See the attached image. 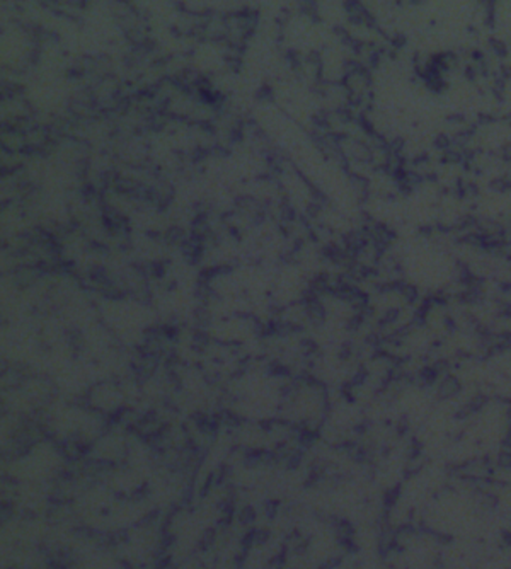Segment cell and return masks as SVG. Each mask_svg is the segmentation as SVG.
<instances>
[{
  "instance_id": "1",
  "label": "cell",
  "mask_w": 511,
  "mask_h": 569,
  "mask_svg": "<svg viewBox=\"0 0 511 569\" xmlns=\"http://www.w3.org/2000/svg\"><path fill=\"white\" fill-rule=\"evenodd\" d=\"M252 522L254 520V512H252V508H246L244 510V517H242V522L246 523V522Z\"/></svg>"
}]
</instances>
